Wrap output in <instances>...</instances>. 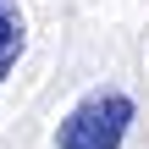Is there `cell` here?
Wrapping results in <instances>:
<instances>
[{
  "instance_id": "6da1fadb",
  "label": "cell",
  "mask_w": 149,
  "mask_h": 149,
  "mask_svg": "<svg viewBox=\"0 0 149 149\" xmlns=\"http://www.w3.org/2000/svg\"><path fill=\"white\" fill-rule=\"evenodd\" d=\"M127 127H133V100L116 88H94L61 116L55 144L61 149H122Z\"/></svg>"
},
{
  "instance_id": "7a4b0ae2",
  "label": "cell",
  "mask_w": 149,
  "mask_h": 149,
  "mask_svg": "<svg viewBox=\"0 0 149 149\" xmlns=\"http://www.w3.org/2000/svg\"><path fill=\"white\" fill-rule=\"evenodd\" d=\"M22 50H28V22L17 11V0H0V83L11 77V66L22 61Z\"/></svg>"
}]
</instances>
